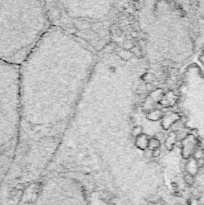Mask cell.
Returning a JSON list of instances; mask_svg holds the SVG:
<instances>
[{
  "mask_svg": "<svg viewBox=\"0 0 204 205\" xmlns=\"http://www.w3.org/2000/svg\"><path fill=\"white\" fill-rule=\"evenodd\" d=\"M46 3L0 1V60L21 66L51 27Z\"/></svg>",
  "mask_w": 204,
  "mask_h": 205,
  "instance_id": "2",
  "label": "cell"
},
{
  "mask_svg": "<svg viewBox=\"0 0 204 205\" xmlns=\"http://www.w3.org/2000/svg\"><path fill=\"white\" fill-rule=\"evenodd\" d=\"M94 64L82 41L52 26L20 66L19 143L55 137L71 117Z\"/></svg>",
  "mask_w": 204,
  "mask_h": 205,
  "instance_id": "1",
  "label": "cell"
},
{
  "mask_svg": "<svg viewBox=\"0 0 204 205\" xmlns=\"http://www.w3.org/2000/svg\"><path fill=\"white\" fill-rule=\"evenodd\" d=\"M20 66L0 60V176L10 167L17 151L20 109Z\"/></svg>",
  "mask_w": 204,
  "mask_h": 205,
  "instance_id": "3",
  "label": "cell"
}]
</instances>
